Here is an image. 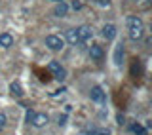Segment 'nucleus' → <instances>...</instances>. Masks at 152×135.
<instances>
[{
    "instance_id": "obj_11",
    "label": "nucleus",
    "mask_w": 152,
    "mask_h": 135,
    "mask_svg": "<svg viewBox=\"0 0 152 135\" xmlns=\"http://www.w3.org/2000/svg\"><path fill=\"white\" fill-rule=\"evenodd\" d=\"M65 38H66V42H69V44H72V46L80 44V38H78L76 29H69V31H66V34H65Z\"/></svg>"
},
{
    "instance_id": "obj_22",
    "label": "nucleus",
    "mask_w": 152,
    "mask_h": 135,
    "mask_svg": "<svg viewBox=\"0 0 152 135\" xmlns=\"http://www.w3.org/2000/svg\"><path fill=\"white\" fill-rule=\"evenodd\" d=\"M80 135H89V133H80Z\"/></svg>"
},
{
    "instance_id": "obj_6",
    "label": "nucleus",
    "mask_w": 152,
    "mask_h": 135,
    "mask_svg": "<svg viewBox=\"0 0 152 135\" xmlns=\"http://www.w3.org/2000/svg\"><path fill=\"white\" fill-rule=\"evenodd\" d=\"M76 32H78V38H80V44H82V42H86V40H89V38H91V29H89L88 25H82V27H78L76 29Z\"/></svg>"
},
{
    "instance_id": "obj_12",
    "label": "nucleus",
    "mask_w": 152,
    "mask_h": 135,
    "mask_svg": "<svg viewBox=\"0 0 152 135\" xmlns=\"http://www.w3.org/2000/svg\"><path fill=\"white\" fill-rule=\"evenodd\" d=\"M12 44H13V36L8 34V32H2V34H0V46H2V48H10Z\"/></svg>"
},
{
    "instance_id": "obj_17",
    "label": "nucleus",
    "mask_w": 152,
    "mask_h": 135,
    "mask_svg": "<svg viewBox=\"0 0 152 135\" xmlns=\"http://www.w3.org/2000/svg\"><path fill=\"white\" fill-rule=\"evenodd\" d=\"M34 114H36L34 110H27V122H28V124L32 122V118H34Z\"/></svg>"
},
{
    "instance_id": "obj_13",
    "label": "nucleus",
    "mask_w": 152,
    "mask_h": 135,
    "mask_svg": "<svg viewBox=\"0 0 152 135\" xmlns=\"http://www.w3.org/2000/svg\"><path fill=\"white\" fill-rule=\"evenodd\" d=\"M10 91H12V95H15V97H21L23 95V90H21V84H19V82H12V84H10Z\"/></svg>"
},
{
    "instance_id": "obj_14",
    "label": "nucleus",
    "mask_w": 152,
    "mask_h": 135,
    "mask_svg": "<svg viewBox=\"0 0 152 135\" xmlns=\"http://www.w3.org/2000/svg\"><path fill=\"white\" fill-rule=\"evenodd\" d=\"M129 129H131V131L135 133V135H146V128H142L141 124H137V122H135V124H131V128H129Z\"/></svg>"
},
{
    "instance_id": "obj_1",
    "label": "nucleus",
    "mask_w": 152,
    "mask_h": 135,
    "mask_svg": "<svg viewBox=\"0 0 152 135\" xmlns=\"http://www.w3.org/2000/svg\"><path fill=\"white\" fill-rule=\"evenodd\" d=\"M142 32H145V27H142V19L137 15L127 17V34H129L131 40H141Z\"/></svg>"
},
{
    "instance_id": "obj_9",
    "label": "nucleus",
    "mask_w": 152,
    "mask_h": 135,
    "mask_svg": "<svg viewBox=\"0 0 152 135\" xmlns=\"http://www.w3.org/2000/svg\"><path fill=\"white\" fill-rule=\"evenodd\" d=\"M69 13V6L65 2H57V6L53 8V15L55 17H65Z\"/></svg>"
},
{
    "instance_id": "obj_2",
    "label": "nucleus",
    "mask_w": 152,
    "mask_h": 135,
    "mask_svg": "<svg viewBox=\"0 0 152 135\" xmlns=\"http://www.w3.org/2000/svg\"><path fill=\"white\" fill-rule=\"evenodd\" d=\"M46 46L51 51H61L65 48V38H61L57 34H50V36H46Z\"/></svg>"
},
{
    "instance_id": "obj_24",
    "label": "nucleus",
    "mask_w": 152,
    "mask_h": 135,
    "mask_svg": "<svg viewBox=\"0 0 152 135\" xmlns=\"http://www.w3.org/2000/svg\"><path fill=\"white\" fill-rule=\"evenodd\" d=\"M146 2H150V0H146Z\"/></svg>"
},
{
    "instance_id": "obj_19",
    "label": "nucleus",
    "mask_w": 152,
    "mask_h": 135,
    "mask_svg": "<svg viewBox=\"0 0 152 135\" xmlns=\"http://www.w3.org/2000/svg\"><path fill=\"white\" fill-rule=\"evenodd\" d=\"M97 4H99V6H103V8H107L108 4H110V0H97Z\"/></svg>"
},
{
    "instance_id": "obj_21",
    "label": "nucleus",
    "mask_w": 152,
    "mask_h": 135,
    "mask_svg": "<svg viewBox=\"0 0 152 135\" xmlns=\"http://www.w3.org/2000/svg\"><path fill=\"white\" fill-rule=\"evenodd\" d=\"M53 2H65V0H53Z\"/></svg>"
},
{
    "instance_id": "obj_15",
    "label": "nucleus",
    "mask_w": 152,
    "mask_h": 135,
    "mask_svg": "<svg viewBox=\"0 0 152 135\" xmlns=\"http://www.w3.org/2000/svg\"><path fill=\"white\" fill-rule=\"evenodd\" d=\"M89 135H110L108 128H97V129H89Z\"/></svg>"
},
{
    "instance_id": "obj_20",
    "label": "nucleus",
    "mask_w": 152,
    "mask_h": 135,
    "mask_svg": "<svg viewBox=\"0 0 152 135\" xmlns=\"http://www.w3.org/2000/svg\"><path fill=\"white\" fill-rule=\"evenodd\" d=\"M66 124V114H63V116H59V126H65Z\"/></svg>"
},
{
    "instance_id": "obj_5",
    "label": "nucleus",
    "mask_w": 152,
    "mask_h": 135,
    "mask_svg": "<svg viewBox=\"0 0 152 135\" xmlns=\"http://www.w3.org/2000/svg\"><path fill=\"white\" fill-rule=\"evenodd\" d=\"M112 59H114V65H116V67L122 65V59H124V42H118V44L114 46V55H112Z\"/></svg>"
},
{
    "instance_id": "obj_16",
    "label": "nucleus",
    "mask_w": 152,
    "mask_h": 135,
    "mask_svg": "<svg viewBox=\"0 0 152 135\" xmlns=\"http://www.w3.org/2000/svg\"><path fill=\"white\" fill-rule=\"evenodd\" d=\"M6 122H8V118H6V114H4V112H0V129H2L4 126H6Z\"/></svg>"
},
{
    "instance_id": "obj_7",
    "label": "nucleus",
    "mask_w": 152,
    "mask_h": 135,
    "mask_svg": "<svg viewBox=\"0 0 152 135\" xmlns=\"http://www.w3.org/2000/svg\"><path fill=\"white\" fill-rule=\"evenodd\" d=\"M89 57H91L93 61H101L103 57H104L103 48H101V46H97V44H91V48H89Z\"/></svg>"
},
{
    "instance_id": "obj_10",
    "label": "nucleus",
    "mask_w": 152,
    "mask_h": 135,
    "mask_svg": "<svg viewBox=\"0 0 152 135\" xmlns=\"http://www.w3.org/2000/svg\"><path fill=\"white\" fill-rule=\"evenodd\" d=\"M116 27L114 25H104L103 27V38H107V40H114L116 38Z\"/></svg>"
},
{
    "instance_id": "obj_8",
    "label": "nucleus",
    "mask_w": 152,
    "mask_h": 135,
    "mask_svg": "<svg viewBox=\"0 0 152 135\" xmlns=\"http://www.w3.org/2000/svg\"><path fill=\"white\" fill-rule=\"evenodd\" d=\"M32 126H34V128H44L46 126V124H48V114H34V118H32Z\"/></svg>"
},
{
    "instance_id": "obj_4",
    "label": "nucleus",
    "mask_w": 152,
    "mask_h": 135,
    "mask_svg": "<svg viewBox=\"0 0 152 135\" xmlns=\"http://www.w3.org/2000/svg\"><path fill=\"white\" fill-rule=\"evenodd\" d=\"M89 97H91V101H95V103H107V93H104V90L101 88V86H93L91 91H89Z\"/></svg>"
},
{
    "instance_id": "obj_3",
    "label": "nucleus",
    "mask_w": 152,
    "mask_h": 135,
    "mask_svg": "<svg viewBox=\"0 0 152 135\" xmlns=\"http://www.w3.org/2000/svg\"><path fill=\"white\" fill-rule=\"evenodd\" d=\"M48 70H50V74L53 76V78H57V80H65V78H66V70L61 67L59 61H50Z\"/></svg>"
},
{
    "instance_id": "obj_23",
    "label": "nucleus",
    "mask_w": 152,
    "mask_h": 135,
    "mask_svg": "<svg viewBox=\"0 0 152 135\" xmlns=\"http://www.w3.org/2000/svg\"><path fill=\"white\" fill-rule=\"evenodd\" d=\"M131 2H139V0H131Z\"/></svg>"
},
{
    "instance_id": "obj_18",
    "label": "nucleus",
    "mask_w": 152,
    "mask_h": 135,
    "mask_svg": "<svg viewBox=\"0 0 152 135\" xmlns=\"http://www.w3.org/2000/svg\"><path fill=\"white\" fill-rule=\"evenodd\" d=\"M72 8L74 10H80V8H82V2H80V0H72Z\"/></svg>"
}]
</instances>
